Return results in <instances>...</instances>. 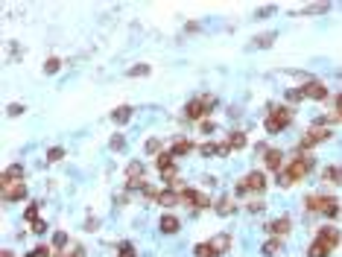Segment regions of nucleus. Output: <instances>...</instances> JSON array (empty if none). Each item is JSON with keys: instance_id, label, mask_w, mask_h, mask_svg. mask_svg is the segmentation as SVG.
<instances>
[{"instance_id": "obj_1", "label": "nucleus", "mask_w": 342, "mask_h": 257, "mask_svg": "<svg viewBox=\"0 0 342 257\" xmlns=\"http://www.w3.org/2000/svg\"><path fill=\"white\" fill-rule=\"evenodd\" d=\"M290 123H293V108H287V105H278V108H272L269 114H266V132L269 135L284 132Z\"/></svg>"}, {"instance_id": "obj_2", "label": "nucleus", "mask_w": 342, "mask_h": 257, "mask_svg": "<svg viewBox=\"0 0 342 257\" xmlns=\"http://www.w3.org/2000/svg\"><path fill=\"white\" fill-rule=\"evenodd\" d=\"M173 158H176L173 152H161V155L155 158V167H158L161 178H164V181H170V184L176 181V175H178V170H176V164H173Z\"/></svg>"}, {"instance_id": "obj_3", "label": "nucleus", "mask_w": 342, "mask_h": 257, "mask_svg": "<svg viewBox=\"0 0 342 257\" xmlns=\"http://www.w3.org/2000/svg\"><path fill=\"white\" fill-rule=\"evenodd\" d=\"M310 167H313V158L304 152V155H295V161L290 164V170H287V173H290V178H293V181H301V178H307Z\"/></svg>"}, {"instance_id": "obj_4", "label": "nucleus", "mask_w": 342, "mask_h": 257, "mask_svg": "<svg viewBox=\"0 0 342 257\" xmlns=\"http://www.w3.org/2000/svg\"><path fill=\"white\" fill-rule=\"evenodd\" d=\"M266 187V178H263V173H248L240 184H237V196H246L248 190H255V193H260Z\"/></svg>"}, {"instance_id": "obj_5", "label": "nucleus", "mask_w": 342, "mask_h": 257, "mask_svg": "<svg viewBox=\"0 0 342 257\" xmlns=\"http://www.w3.org/2000/svg\"><path fill=\"white\" fill-rule=\"evenodd\" d=\"M213 108V97H202V100H193V103H188V108H184V117H190V120H199V117H205L208 111Z\"/></svg>"}, {"instance_id": "obj_6", "label": "nucleus", "mask_w": 342, "mask_h": 257, "mask_svg": "<svg viewBox=\"0 0 342 257\" xmlns=\"http://www.w3.org/2000/svg\"><path fill=\"white\" fill-rule=\"evenodd\" d=\"M330 138V128H310L304 138H301V143H298V149H313L316 143H322V140H328Z\"/></svg>"}, {"instance_id": "obj_7", "label": "nucleus", "mask_w": 342, "mask_h": 257, "mask_svg": "<svg viewBox=\"0 0 342 257\" xmlns=\"http://www.w3.org/2000/svg\"><path fill=\"white\" fill-rule=\"evenodd\" d=\"M181 202H184V205H190V208H196V210H202V208H208V205H211V199L205 196V193H199V190H184V193H181Z\"/></svg>"}, {"instance_id": "obj_8", "label": "nucleus", "mask_w": 342, "mask_h": 257, "mask_svg": "<svg viewBox=\"0 0 342 257\" xmlns=\"http://www.w3.org/2000/svg\"><path fill=\"white\" fill-rule=\"evenodd\" d=\"M26 196V187L24 181H9V184H3V199L6 202H18V199Z\"/></svg>"}, {"instance_id": "obj_9", "label": "nucleus", "mask_w": 342, "mask_h": 257, "mask_svg": "<svg viewBox=\"0 0 342 257\" xmlns=\"http://www.w3.org/2000/svg\"><path fill=\"white\" fill-rule=\"evenodd\" d=\"M316 240H319L322 245H325V248H330V251H333V245L339 243V231H336L333 225H328V228H322V231H319Z\"/></svg>"}, {"instance_id": "obj_10", "label": "nucleus", "mask_w": 342, "mask_h": 257, "mask_svg": "<svg viewBox=\"0 0 342 257\" xmlns=\"http://www.w3.org/2000/svg\"><path fill=\"white\" fill-rule=\"evenodd\" d=\"M213 210H216L220 216H231V213L237 210V205H234V199L231 196H220L216 202H213Z\"/></svg>"}, {"instance_id": "obj_11", "label": "nucleus", "mask_w": 342, "mask_h": 257, "mask_svg": "<svg viewBox=\"0 0 342 257\" xmlns=\"http://www.w3.org/2000/svg\"><path fill=\"white\" fill-rule=\"evenodd\" d=\"M301 91H304V97H310V100H325V97H328V88H325L322 82H307Z\"/></svg>"}, {"instance_id": "obj_12", "label": "nucleus", "mask_w": 342, "mask_h": 257, "mask_svg": "<svg viewBox=\"0 0 342 257\" xmlns=\"http://www.w3.org/2000/svg\"><path fill=\"white\" fill-rule=\"evenodd\" d=\"M126 175H129V181H126L129 187H143V164H129Z\"/></svg>"}, {"instance_id": "obj_13", "label": "nucleus", "mask_w": 342, "mask_h": 257, "mask_svg": "<svg viewBox=\"0 0 342 257\" xmlns=\"http://www.w3.org/2000/svg\"><path fill=\"white\" fill-rule=\"evenodd\" d=\"M158 228H161V234H176L178 231V219L173 216V213H167V216L158 219Z\"/></svg>"}, {"instance_id": "obj_14", "label": "nucleus", "mask_w": 342, "mask_h": 257, "mask_svg": "<svg viewBox=\"0 0 342 257\" xmlns=\"http://www.w3.org/2000/svg\"><path fill=\"white\" fill-rule=\"evenodd\" d=\"M266 228H269L272 234H278V240H281L284 234L290 231V219H287V216H281V219H272L269 225H266Z\"/></svg>"}, {"instance_id": "obj_15", "label": "nucleus", "mask_w": 342, "mask_h": 257, "mask_svg": "<svg viewBox=\"0 0 342 257\" xmlns=\"http://www.w3.org/2000/svg\"><path fill=\"white\" fill-rule=\"evenodd\" d=\"M111 120H114L117 126H123V123H129V120H132V105H120V108H114V114H111Z\"/></svg>"}, {"instance_id": "obj_16", "label": "nucleus", "mask_w": 342, "mask_h": 257, "mask_svg": "<svg viewBox=\"0 0 342 257\" xmlns=\"http://www.w3.org/2000/svg\"><path fill=\"white\" fill-rule=\"evenodd\" d=\"M158 202H161L164 208H173V205H178V202H181V196H178L176 190H164V193H158Z\"/></svg>"}, {"instance_id": "obj_17", "label": "nucleus", "mask_w": 342, "mask_h": 257, "mask_svg": "<svg viewBox=\"0 0 342 257\" xmlns=\"http://www.w3.org/2000/svg\"><path fill=\"white\" fill-rule=\"evenodd\" d=\"M322 178H325V181H330V184H342V167H325Z\"/></svg>"}, {"instance_id": "obj_18", "label": "nucleus", "mask_w": 342, "mask_h": 257, "mask_svg": "<svg viewBox=\"0 0 342 257\" xmlns=\"http://www.w3.org/2000/svg\"><path fill=\"white\" fill-rule=\"evenodd\" d=\"M307 210H313V213H322V208H325V196H316V193H310V196L304 199Z\"/></svg>"}, {"instance_id": "obj_19", "label": "nucleus", "mask_w": 342, "mask_h": 257, "mask_svg": "<svg viewBox=\"0 0 342 257\" xmlns=\"http://www.w3.org/2000/svg\"><path fill=\"white\" fill-rule=\"evenodd\" d=\"M21 175H24V167H21V164H12V167L3 173V184H9V181H21Z\"/></svg>"}, {"instance_id": "obj_20", "label": "nucleus", "mask_w": 342, "mask_h": 257, "mask_svg": "<svg viewBox=\"0 0 342 257\" xmlns=\"http://www.w3.org/2000/svg\"><path fill=\"white\" fill-rule=\"evenodd\" d=\"M190 149H193V143H190L188 138H176V140H173V149H170V152H173V155H188Z\"/></svg>"}, {"instance_id": "obj_21", "label": "nucleus", "mask_w": 342, "mask_h": 257, "mask_svg": "<svg viewBox=\"0 0 342 257\" xmlns=\"http://www.w3.org/2000/svg\"><path fill=\"white\" fill-rule=\"evenodd\" d=\"M322 213H325L328 219H333V216L339 213V205H336V199L333 196H325V208H322Z\"/></svg>"}, {"instance_id": "obj_22", "label": "nucleus", "mask_w": 342, "mask_h": 257, "mask_svg": "<svg viewBox=\"0 0 342 257\" xmlns=\"http://www.w3.org/2000/svg\"><path fill=\"white\" fill-rule=\"evenodd\" d=\"M281 161H284V155L278 149H266V167H269V170H278Z\"/></svg>"}, {"instance_id": "obj_23", "label": "nucleus", "mask_w": 342, "mask_h": 257, "mask_svg": "<svg viewBox=\"0 0 342 257\" xmlns=\"http://www.w3.org/2000/svg\"><path fill=\"white\" fill-rule=\"evenodd\" d=\"M228 146L231 149H246V135L243 132H231L228 135Z\"/></svg>"}, {"instance_id": "obj_24", "label": "nucleus", "mask_w": 342, "mask_h": 257, "mask_svg": "<svg viewBox=\"0 0 342 257\" xmlns=\"http://www.w3.org/2000/svg\"><path fill=\"white\" fill-rule=\"evenodd\" d=\"M211 245L216 248V254H220V251H225V248L231 245V237H228V234H216V237L211 240Z\"/></svg>"}, {"instance_id": "obj_25", "label": "nucleus", "mask_w": 342, "mask_h": 257, "mask_svg": "<svg viewBox=\"0 0 342 257\" xmlns=\"http://www.w3.org/2000/svg\"><path fill=\"white\" fill-rule=\"evenodd\" d=\"M281 248H284V243H281V240H275V237H272V240H266V243H263V254H266V257H272V254H278Z\"/></svg>"}, {"instance_id": "obj_26", "label": "nucleus", "mask_w": 342, "mask_h": 257, "mask_svg": "<svg viewBox=\"0 0 342 257\" xmlns=\"http://www.w3.org/2000/svg\"><path fill=\"white\" fill-rule=\"evenodd\" d=\"M196 257H216V248L211 243H202V245H196Z\"/></svg>"}, {"instance_id": "obj_27", "label": "nucleus", "mask_w": 342, "mask_h": 257, "mask_svg": "<svg viewBox=\"0 0 342 257\" xmlns=\"http://www.w3.org/2000/svg\"><path fill=\"white\" fill-rule=\"evenodd\" d=\"M143 149L149 152V155H155V158H158V155H161V140H158V138H149V140H146V146H143Z\"/></svg>"}, {"instance_id": "obj_28", "label": "nucleus", "mask_w": 342, "mask_h": 257, "mask_svg": "<svg viewBox=\"0 0 342 257\" xmlns=\"http://www.w3.org/2000/svg\"><path fill=\"white\" fill-rule=\"evenodd\" d=\"M24 219H26V222H33V225H36V222H38V205H36V202H33V205H29V208H26Z\"/></svg>"}, {"instance_id": "obj_29", "label": "nucleus", "mask_w": 342, "mask_h": 257, "mask_svg": "<svg viewBox=\"0 0 342 257\" xmlns=\"http://www.w3.org/2000/svg\"><path fill=\"white\" fill-rule=\"evenodd\" d=\"M287 100H290V103H301V100H304V91H301V88H290V91H287Z\"/></svg>"}, {"instance_id": "obj_30", "label": "nucleus", "mask_w": 342, "mask_h": 257, "mask_svg": "<svg viewBox=\"0 0 342 257\" xmlns=\"http://www.w3.org/2000/svg\"><path fill=\"white\" fill-rule=\"evenodd\" d=\"M59 68H61L59 58H47V61H44V73H59Z\"/></svg>"}, {"instance_id": "obj_31", "label": "nucleus", "mask_w": 342, "mask_h": 257, "mask_svg": "<svg viewBox=\"0 0 342 257\" xmlns=\"http://www.w3.org/2000/svg\"><path fill=\"white\" fill-rule=\"evenodd\" d=\"M129 76H149V65H135V68H129Z\"/></svg>"}, {"instance_id": "obj_32", "label": "nucleus", "mask_w": 342, "mask_h": 257, "mask_svg": "<svg viewBox=\"0 0 342 257\" xmlns=\"http://www.w3.org/2000/svg\"><path fill=\"white\" fill-rule=\"evenodd\" d=\"M61 158H65V149H61V146H53V149L47 152V161H61Z\"/></svg>"}, {"instance_id": "obj_33", "label": "nucleus", "mask_w": 342, "mask_h": 257, "mask_svg": "<svg viewBox=\"0 0 342 257\" xmlns=\"http://www.w3.org/2000/svg\"><path fill=\"white\" fill-rule=\"evenodd\" d=\"M26 257H50V248H47V245H38V248H33Z\"/></svg>"}, {"instance_id": "obj_34", "label": "nucleus", "mask_w": 342, "mask_h": 257, "mask_svg": "<svg viewBox=\"0 0 342 257\" xmlns=\"http://www.w3.org/2000/svg\"><path fill=\"white\" fill-rule=\"evenodd\" d=\"M65 243H68V234L65 231H59L56 237H53V245H56V248H65Z\"/></svg>"}, {"instance_id": "obj_35", "label": "nucleus", "mask_w": 342, "mask_h": 257, "mask_svg": "<svg viewBox=\"0 0 342 257\" xmlns=\"http://www.w3.org/2000/svg\"><path fill=\"white\" fill-rule=\"evenodd\" d=\"M290 184H293L290 173H278V187H290Z\"/></svg>"}, {"instance_id": "obj_36", "label": "nucleus", "mask_w": 342, "mask_h": 257, "mask_svg": "<svg viewBox=\"0 0 342 257\" xmlns=\"http://www.w3.org/2000/svg\"><path fill=\"white\" fill-rule=\"evenodd\" d=\"M120 257H135V248H132L129 243H123L120 245Z\"/></svg>"}, {"instance_id": "obj_37", "label": "nucleus", "mask_w": 342, "mask_h": 257, "mask_svg": "<svg viewBox=\"0 0 342 257\" xmlns=\"http://www.w3.org/2000/svg\"><path fill=\"white\" fill-rule=\"evenodd\" d=\"M123 146H126V140L120 138V135H114V138H111V149H123Z\"/></svg>"}, {"instance_id": "obj_38", "label": "nucleus", "mask_w": 342, "mask_h": 257, "mask_svg": "<svg viewBox=\"0 0 342 257\" xmlns=\"http://www.w3.org/2000/svg\"><path fill=\"white\" fill-rule=\"evenodd\" d=\"M269 44H272V35H263V38L255 41V47H269Z\"/></svg>"}, {"instance_id": "obj_39", "label": "nucleus", "mask_w": 342, "mask_h": 257, "mask_svg": "<svg viewBox=\"0 0 342 257\" xmlns=\"http://www.w3.org/2000/svg\"><path fill=\"white\" fill-rule=\"evenodd\" d=\"M47 231V222H36V225H33V234H44Z\"/></svg>"}, {"instance_id": "obj_40", "label": "nucleus", "mask_w": 342, "mask_h": 257, "mask_svg": "<svg viewBox=\"0 0 342 257\" xmlns=\"http://www.w3.org/2000/svg\"><path fill=\"white\" fill-rule=\"evenodd\" d=\"M202 155H216V146H213V143H205V146H202Z\"/></svg>"}, {"instance_id": "obj_41", "label": "nucleus", "mask_w": 342, "mask_h": 257, "mask_svg": "<svg viewBox=\"0 0 342 257\" xmlns=\"http://www.w3.org/2000/svg\"><path fill=\"white\" fill-rule=\"evenodd\" d=\"M202 132H205V135H211V132H213V128H216V126H213V123H211V120H205V123H202Z\"/></svg>"}, {"instance_id": "obj_42", "label": "nucleus", "mask_w": 342, "mask_h": 257, "mask_svg": "<svg viewBox=\"0 0 342 257\" xmlns=\"http://www.w3.org/2000/svg\"><path fill=\"white\" fill-rule=\"evenodd\" d=\"M97 228H100V222H97V219H88V222H85V231H97Z\"/></svg>"}, {"instance_id": "obj_43", "label": "nucleus", "mask_w": 342, "mask_h": 257, "mask_svg": "<svg viewBox=\"0 0 342 257\" xmlns=\"http://www.w3.org/2000/svg\"><path fill=\"white\" fill-rule=\"evenodd\" d=\"M248 210H252V213H258V210H263V202H248Z\"/></svg>"}, {"instance_id": "obj_44", "label": "nucleus", "mask_w": 342, "mask_h": 257, "mask_svg": "<svg viewBox=\"0 0 342 257\" xmlns=\"http://www.w3.org/2000/svg\"><path fill=\"white\" fill-rule=\"evenodd\" d=\"M68 257H85V248H82V245H76V248H73Z\"/></svg>"}, {"instance_id": "obj_45", "label": "nucleus", "mask_w": 342, "mask_h": 257, "mask_svg": "<svg viewBox=\"0 0 342 257\" xmlns=\"http://www.w3.org/2000/svg\"><path fill=\"white\" fill-rule=\"evenodd\" d=\"M228 149H231L228 143H220V146H216V155H228Z\"/></svg>"}, {"instance_id": "obj_46", "label": "nucleus", "mask_w": 342, "mask_h": 257, "mask_svg": "<svg viewBox=\"0 0 342 257\" xmlns=\"http://www.w3.org/2000/svg\"><path fill=\"white\" fill-rule=\"evenodd\" d=\"M336 108H339V114H342V93L336 97Z\"/></svg>"}, {"instance_id": "obj_47", "label": "nucleus", "mask_w": 342, "mask_h": 257, "mask_svg": "<svg viewBox=\"0 0 342 257\" xmlns=\"http://www.w3.org/2000/svg\"><path fill=\"white\" fill-rule=\"evenodd\" d=\"M336 117H339V120H342V114H339V111H336Z\"/></svg>"}]
</instances>
